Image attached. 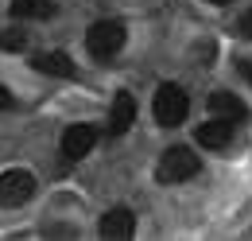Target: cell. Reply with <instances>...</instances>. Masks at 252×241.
<instances>
[{
  "mask_svg": "<svg viewBox=\"0 0 252 241\" xmlns=\"http://www.w3.org/2000/svg\"><path fill=\"white\" fill-rule=\"evenodd\" d=\"M198 171H202L198 152L187 148V144H175V148L163 152V160H159V167H156V179L159 183H187V179H194Z\"/></svg>",
  "mask_w": 252,
  "mask_h": 241,
  "instance_id": "cell-1",
  "label": "cell"
},
{
  "mask_svg": "<svg viewBox=\"0 0 252 241\" xmlns=\"http://www.w3.org/2000/svg\"><path fill=\"white\" fill-rule=\"evenodd\" d=\"M86 47H90V55L97 62H109L121 55V47H125V24H117V20H97L94 28L86 31Z\"/></svg>",
  "mask_w": 252,
  "mask_h": 241,
  "instance_id": "cell-2",
  "label": "cell"
},
{
  "mask_svg": "<svg viewBox=\"0 0 252 241\" xmlns=\"http://www.w3.org/2000/svg\"><path fill=\"white\" fill-rule=\"evenodd\" d=\"M152 109H156V120L163 128H179V124L187 120V113H190V101H187V93L179 90V86H159Z\"/></svg>",
  "mask_w": 252,
  "mask_h": 241,
  "instance_id": "cell-3",
  "label": "cell"
},
{
  "mask_svg": "<svg viewBox=\"0 0 252 241\" xmlns=\"http://www.w3.org/2000/svg\"><path fill=\"white\" fill-rule=\"evenodd\" d=\"M35 195V175L32 171H24V167H16V171H4L0 175V206H24V202H32Z\"/></svg>",
  "mask_w": 252,
  "mask_h": 241,
  "instance_id": "cell-4",
  "label": "cell"
},
{
  "mask_svg": "<svg viewBox=\"0 0 252 241\" xmlns=\"http://www.w3.org/2000/svg\"><path fill=\"white\" fill-rule=\"evenodd\" d=\"M97 234H101L105 241H128L132 234H136V214L128 210V206H113L109 214H101Z\"/></svg>",
  "mask_w": 252,
  "mask_h": 241,
  "instance_id": "cell-5",
  "label": "cell"
},
{
  "mask_svg": "<svg viewBox=\"0 0 252 241\" xmlns=\"http://www.w3.org/2000/svg\"><path fill=\"white\" fill-rule=\"evenodd\" d=\"M194 140H198L202 148H210V152L229 148V140H233V120H229V117H214V120H206V124L194 132Z\"/></svg>",
  "mask_w": 252,
  "mask_h": 241,
  "instance_id": "cell-6",
  "label": "cell"
},
{
  "mask_svg": "<svg viewBox=\"0 0 252 241\" xmlns=\"http://www.w3.org/2000/svg\"><path fill=\"white\" fill-rule=\"evenodd\" d=\"M94 144H97V128L94 124H70L63 132V156L66 160H82Z\"/></svg>",
  "mask_w": 252,
  "mask_h": 241,
  "instance_id": "cell-7",
  "label": "cell"
},
{
  "mask_svg": "<svg viewBox=\"0 0 252 241\" xmlns=\"http://www.w3.org/2000/svg\"><path fill=\"white\" fill-rule=\"evenodd\" d=\"M136 120V97L128 90H121L113 97V109H109V136H125Z\"/></svg>",
  "mask_w": 252,
  "mask_h": 241,
  "instance_id": "cell-8",
  "label": "cell"
},
{
  "mask_svg": "<svg viewBox=\"0 0 252 241\" xmlns=\"http://www.w3.org/2000/svg\"><path fill=\"white\" fill-rule=\"evenodd\" d=\"M32 66L43 70V74H55V78H70V74H74V59L63 55V51H43V55L32 59Z\"/></svg>",
  "mask_w": 252,
  "mask_h": 241,
  "instance_id": "cell-9",
  "label": "cell"
},
{
  "mask_svg": "<svg viewBox=\"0 0 252 241\" xmlns=\"http://www.w3.org/2000/svg\"><path fill=\"white\" fill-rule=\"evenodd\" d=\"M210 109H214V117H229V120H245V113H249L237 93H225V90L210 93Z\"/></svg>",
  "mask_w": 252,
  "mask_h": 241,
  "instance_id": "cell-10",
  "label": "cell"
},
{
  "mask_svg": "<svg viewBox=\"0 0 252 241\" xmlns=\"http://www.w3.org/2000/svg\"><path fill=\"white\" fill-rule=\"evenodd\" d=\"M12 16H20V20H51L55 16V0H12Z\"/></svg>",
  "mask_w": 252,
  "mask_h": 241,
  "instance_id": "cell-11",
  "label": "cell"
},
{
  "mask_svg": "<svg viewBox=\"0 0 252 241\" xmlns=\"http://www.w3.org/2000/svg\"><path fill=\"white\" fill-rule=\"evenodd\" d=\"M24 47H28V31L24 28H4L0 31V51L4 55H20Z\"/></svg>",
  "mask_w": 252,
  "mask_h": 241,
  "instance_id": "cell-12",
  "label": "cell"
},
{
  "mask_svg": "<svg viewBox=\"0 0 252 241\" xmlns=\"http://www.w3.org/2000/svg\"><path fill=\"white\" fill-rule=\"evenodd\" d=\"M237 70L245 74V82H252V59H241V62H237Z\"/></svg>",
  "mask_w": 252,
  "mask_h": 241,
  "instance_id": "cell-13",
  "label": "cell"
},
{
  "mask_svg": "<svg viewBox=\"0 0 252 241\" xmlns=\"http://www.w3.org/2000/svg\"><path fill=\"white\" fill-rule=\"evenodd\" d=\"M241 31H245V35H249V39H252V8H249V12H245V16H241Z\"/></svg>",
  "mask_w": 252,
  "mask_h": 241,
  "instance_id": "cell-14",
  "label": "cell"
},
{
  "mask_svg": "<svg viewBox=\"0 0 252 241\" xmlns=\"http://www.w3.org/2000/svg\"><path fill=\"white\" fill-rule=\"evenodd\" d=\"M4 109H12V93L0 86V113H4Z\"/></svg>",
  "mask_w": 252,
  "mask_h": 241,
  "instance_id": "cell-15",
  "label": "cell"
},
{
  "mask_svg": "<svg viewBox=\"0 0 252 241\" xmlns=\"http://www.w3.org/2000/svg\"><path fill=\"white\" fill-rule=\"evenodd\" d=\"M210 4H229V0H210Z\"/></svg>",
  "mask_w": 252,
  "mask_h": 241,
  "instance_id": "cell-16",
  "label": "cell"
}]
</instances>
